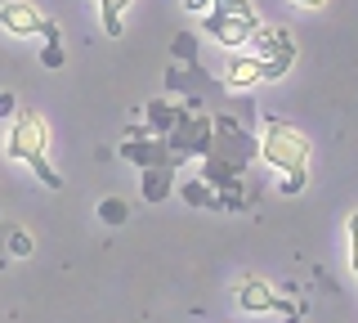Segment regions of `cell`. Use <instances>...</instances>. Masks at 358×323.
I'll use <instances>...</instances> for the list:
<instances>
[{
	"label": "cell",
	"mask_w": 358,
	"mask_h": 323,
	"mask_svg": "<svg viewBox=\"0 0 358 323\" xmlns=\"http://www.w3.org/2000/svg\"><path fill=\"white\" fill-rule=\"evenodd\" d=\"M291 5H300V9H322L327 0H291Z\"/></svg>",
	"instance_id": "21"
},
{
	"label": "cell",
	"mask_w": 358,
	"mask_h": 323,
	"mask_svg": "<svg viewBox=\"0 0 358 323\" xmlns=\"http://www.w3.org/2000/svg\"><path fill=\"white\" fill-rule=\"evenodd\" d=\"M171 153L179 162H184L188 153H210V121L206 117H201V121L179 117V126L171 130Z\"/></svg>",
	"instance_id": "6"
},
{
	"label": "cell",
	"mask_w": 358,
	"mask_h": 323,
	"mask_svg": "<svg viewBox=\"0 0 358 323\" xmlns=\"http://www.w3.org/2000/svg\"><path fill=\"white\" fill-rule=\"evenodd\" d=\"M41 63H45V68H63V63H67V54H63V36H50V41H45Z\"/></svg>",
	"instance_id": "16"
},
{
	"label": "cell",
	"mask_w": 358,
	"mask_h": 323,
	"mask_svg": "<svg viewBox=\"0 0 358 323\" xmlns=\"http://www.w3.org/2000/svg\"><path fill=\"white\" fill-rule=\"evenodd\" d=\"M260 158L282 175H309V139L300 135L291 121L268 117L260 135Z\"/></svg>",
	"instance_id": "2"
},
{
	"label": "cell",
	"mask_w": 358,
	"mask_h": 323,
	"mask_svg": "<svg viewBox=\"0 0 358 323\" xmlns=\"http://www.w3.org/2000/svg\"><path fill=\"white\" fill-rule=\"evenodd\" d=\"M291 59H296V54H268V59H260V81H278V76H287Z\"/></svg>",
	"instance_id": "12"
},
{
	"label": "cell",
	"mask_w": 358,
	"mask_h": 323,
	"mask_svg": "<svg viewBox=\"0 0 358 323\" xmlns=\"http://www.w3.org/2000/svg\"><path fill=\"white\" fill-rule=\"evenodd\" d=\"M238 310H246V315H264V310H287V315H300L296 305L278 301V292L264 283V278H242V287H238Z\"/></svg>",
	"instance_id": "5"
},
{
	"label": "cell",
	"mask_w": 358,
	"mask_h": 323,
	"mask_svg": "<svg viewBox=\"0 0 358 323\" xmlns=\"http://www.w3.org/2000/svg\"><path fill=\"white\" fill-rule=\"evenodd\" d=\"M184 9H188V14H206L210 0H184Z\"/></svg>",
	"instance_id": "19"
},
{
	"label": "cell",
	"mask_w": 358,
	"mask_h": 323,
	"mask_svg": "<svg viewBox=\"0 0 358 323\" xmlns=\"http://www.w3.org/2000/svg\"><path fill=\"white\" fill-rule=\"evenodd\" d=\"M45 144H50V130H45L41 113H31V108H18V113H14V126H9V139H5V153H9L14 162H27L50 188H63L59 171L45 162Z\"/></svg>",
	"instance_id": "1"
},
{
	"label": "cell",
	"mask_w": 358,
	"mask_h": 323,
	"mask_svg": "<svg viewBox=\"0 0 358 323\" xmlns=\"http://www.w3.org/2000/svg\"><path fill=\"white\" fill-rule=\"evenodd\" d=\"M184 198L193 207H220V198L210 193V184H184Z\"/></svg>",
	"instance_id": "15"
},
{
	"label": "cell",
	"mask_w": 358,
	"mask_h": 323,
	"mask_svg": "<svg viewBox=\"0 0 358 323\" xmlns=\"http://www.w3.org/2000/svg\"><path fill=\"white\" fill-rule=\"evenodd\" d=\"M210 9H220V14H238V18H246L251 27H260V14H255L251 0H210Z\"/></svg>",
	"instance_id": "10"
},
{
	"label": "cell",
	"mask_w": 358,
	"mask_h": 323,
	"mask_svg": "<svg viewBox=\"0 0 358 323\" xmlns=\"http://www.w3.org/2000/svg\"><path fill=\"white\" fill-rule=\"evenodd\" d=\"M0 27L14 32V36H45V41L59 36V23H50L27 0H5V5H0Z\"/></svg>",
	"instance_id": "3"
},
{
	"label": "cell",
	"mask_w": 358,
	"mask_h": 323,
	"mask_svg": "<svg viewBox=\"0 0 358 323\" xmlns=\"http://www.w3.org/2000/svg\"><path fill=\"white\" fill-rule=\"evenodd\" d=\"M171 188V166H148V198H162Z\"/></svg>",
	"instance_id": "14"
},
{
	"label": "cell",
	"mask_w": 358,
	"mask_h": 323,
	"mask_svg": "<svg viewBox=\"0 0 358 323\" xmlns=\"http://www.w3.org/2000/svg\"><path fill=\"white\" fill-rule=\"evenodd\" d=\"M282 188H287V193H300V188H305V175H287Z\"/></svg>",
	"instance_id": "20"
},
{
	"label": "cell",
	"mask_w": 358,
	"mask_h": 323,
	"mask_svg": "<svg viewBox=\"0 0 358 323\" xmlns=\"http://www.w3.org/2000/svg\"><path fill=\"white\" fill-rule=\"evenodd\" d=\"M350 265H354V274H358V211L350 216Z\"/></svg>",
	"instance_id": "17"
},
{
	"label": "cell",
	"mask_w": 358,
	"mask_h": 323,
	"mask_svg": "<svg viewBox=\"0 0 358 323\" xmlns=\"http://www.w3.org/2000/svg\"><path fill=\"white\" fill-rule=\"evenodd\" d=\"M121 153H126L130 162H139V166H179V158L166 149V139H157V144H148V139H130Z\"/></svg>",
	"instance_id": "7"
},
{
	"label": "cell",
	"mask_w": 358,
	"mask_h": 323,
	"mask_svg": "<svg viewBox=\"0 0 358 323\" xmlns=\"http://www.w3.org/2000/svg\"><path fill=\"white\" fill-rule=\"evenodd\" d=\"M9 238H14V252H18V256L31 252V238H27V233H9Z\"/></svg>",
	"instance_id": "18"
},
{
	"label": "cell",
	"mask_w": 358,
	"mask_h": 323,
	"mask_svg": "<svg viewBox=\"0 0 358 323\" xmlns=\"http://www.w3.org/2000/svg\"><path fill=\"white\" fill-rule=\"evenodd\" d=\"M103 5V32L108 36H121V14L130 9V0H99Z\"/></svg>",
	"instance_id": "11"
},
{
	"label": "cell",
	"mask_w": 358,
	"mask_h": 323,
	"mask_svg": "<svg viewBox=\"0 0 358 323\" xmlns=\"http://www.w3.org/2000/svg\"><path fill=\"white\" fill-rule=\"evenodd\" d=\"M229 85L233 90L260 85V54H255V59H229Z\"/></svg>",
	"instance_id": "9"
},
{
	"label": "cell",
	"mask_w": 358,
	"mask_h": 323,
	"mask_svg": "<svg viewBox=\"0 0 358 323\" xmlns=\"http://www.w3.org/2000/svg\"><path fill=\"white\" fill-rule=\"evenodd\" d=\"M251 41H255V50H260V59H268V54H296V46H291V36L282 27H255Z\"/></svg>",
	"instance_id": "8"
},
{
	"label": "cell",
	"mask_w": 358,
	"mask_h": 323,
	"mask_svg": "<svg viewBox=\"0 0 358 323\" xmlns=\"http://www.w3.org/2000/svg\"><path fill=\"white\" fill-rule=\"evenodd\" d=\"M148 117H152V126H157V130H166V135H171L184 113H175V108H166V104H148Z\"/></svg>",
	"instance_id": "13"
},
{
	"label": "cell",
	"mask_w": 358,
	"mask_h": 323,
	"mask_svg": "<svg viewBox=\"0 0 358 323\" xmlns=\"http://www.w3.org/2000/svg\"><path fill=\"white\" fill-rule=\"evenodd\" d=\"M201 27H206L210 41H220V46H229V50H242L246 41H251V32H255L246 18H238V14H220V9H210V14L201 18Z\"/></svg>",
	"instance_id": "4"
}]
</instances>
